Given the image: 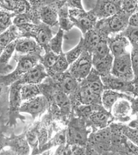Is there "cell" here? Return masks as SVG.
<instances>
[{
    "label": "cell",
    "instance_id": "cell-33",
    "mask_svg": "<svg viewBox=\"0 0 138 155\" xmlns=\"http://www.w3.org/2000/svg\"><path fill=\"white\" fill-rule=\"evenodd\" d=\"M59 17H60V24H61V28L63 30H68L71 29L73 26V23L69 21L68 19V13H67V8L66 6L62 7L58 11Z\"/></svg>",
    "mask_w": 138,
    "mask_h": 155
},
{
    "label": "cell",
    "instance_id": "cell-47",
    "mask_svg": "<svg viewBox=\"0 0 138 155\" xmlns=\"http://www.w3.org/2000/svg\"><path fill=\"white\" fill-rule=\"evenodd\" d=\"M7 140H8V138H6L3 134H0V153L3 149L7 147Z\"/></svg>",
    "mask_w": 138,
    "mask_h": 155
},
{
    "label": "cell",
    "instance_id": "cell-32",
    "mask_svg": "<svg viewBox=\"0 0 138 155\" xmlns=\"http://www.w3.org/2000/svg\"><path fill=\"white\" fill-rule=\"evenodd\" d=\"M15 17L14 13L5 10H0V34L5 32L11 26V18Z\"/></svg>",
    "mask_w": 138,
    "mask_h": 155
},
{
    "label": "cell",
    "instance_id": "cell-4",
    "mask_svg": "<svg viewBox=\"0 0 138 155\" xmlns=\"http://www.w3.org/2000/svg\"><path fill=\"white\" fill-rule=\"evenodd\" d=\"M93 69V55L86 50L74 62H72L69 67V73L75 78L78 81H82L88 76Z\"/></svg>",
    "mask_w": 138,
    "mask_h": 155
},
{
    "label": "cell",
    "instance_id": "cell-11",
    "mask_svg": "<svg viewBox=\"0 0 138 155\" xmlns=\"http://www.w3.org/2000/svg\"><path fill=\"white\" fill-rule=\"evenodd\" d=\"M48 76H49V73L47 72L44 66L42 63H38L37 65L32 67L29 71L24 73L17 81L21 84H39Z\"/></svg>",
    "mask_w": 138,
    "mask_h": 155
},
{
    "label": "cell",
    "instance_id": "cell-34",
    "mask_svg": "<svg viewBox=\"0 0 138 155\" xmlns=\"http://www.w3.org/2000/svg\"><path fill=\"white\" fill-rule=\"evenodd\" d=\"M55 101L62 110H68L70 106V101L66 93H64L61 90H58L55 93Z\"/></svg>",
    "mask_w": 138,
    "mask_h": 155
},
{
    "label": "cell",
    "instance_id": "cell-5",
    "mask_svg": "<svg viewBox=\"0 0 138 155\" xmlns=\"http://www.w3.org/2000/svg\"><path fill=\"white\" fill-rule=\"evenodd\" d=\"M110 73L123 80L131 81L134 79L135 75L133 72L130 52H128L123 55L114 57Z\"/></svg>",
    "mask_w": 138,
    "mask_h": 155
},
{
    "label": "cell",
    "instance_id": "cell-24",
    "mask_svg": "<svg viewBox=\"0 0 138 155\" xmlns=\"http://www.w3.org/2000/svg\"><path fill=\"white\" fill-rule=\"evenodd\" d=\"M61 84V91H62L66 95L72 94L75 92L79 88V81L75 78H73L69 73V72L66 73V76H63L60 81Z\"/></svg>",
    "mask_w": 138,
    "mask_h": 155
},
{
    "label": "cell",
    "instance_id": "cell-45",
    "mask_svg": "<svg viewBox=\"0 0 138 155\" xmlns=\"http://www.w3.org/2000/svg\"><path fill=\"white\" fill-rule=\"evenodd\" d=\"M129 26H130V27H138V11H136L130 16Z\"/></svg>",
    "mask_w": 138,
    "mask_h": 155
},
{
    "label": "cell",
    "instance_id": "cell-38",
    "mask_svg": "<svg viewBox=\"0 0 138 155\" xmlns=\"http://www.w3.org/2000/svg\"><path fill=\"white\" fill-rule=\"evenodd\" d=\"M121 6L123 12L127 13L129 15H131L137 10V0H123Z\"/></svg>",
    "mask_w": 138,
    "mask_h": 155
},
{
    "label": "cell",
    "instance_id": "cell-31",
    "mask_svg": "<svg viewBox=\"0 0 138 155\" xmlns=\"http://www.w3.org/2000/svg\"><path fill=\"white\" fill-rule=\"evenodd\" d=\"M45 50H46L45 55L41 58V61L40 62L44 66L47 72H48V71H49L50 69H51V67L54 66V64L55 63V61L57 60L59 54H56L52 50H50L49 48V47L47 48H45Z\"/></svg>",
    "mask_w": 138,
    "mask_h": 155
},
{
    "label": "cell",
    "instance_id": "cell-17",
    "mask_svg": "<svg viewBox=\"0 0 138 155\" xmlns=\"http://www.w3.org/2000/svg\"><path fill=\"white\" fill-rule=\"evenodd\" d=\"M129 14L125 12L117 13L112 17H110L107 21V26L110 32L117 33L120 32L123 29H125L129 25Z\"/></svg>",
    "mask_w": 138,
    "mask_h": 155
},
{
    "label": "cell",
    "instance_id": "cell-22",
    "mask_svg": "<svg viewBox=\"0 0 138 155\" xmlns=\"http://www.w3.org/2000/svg\"><path fill=\"white\" fill-rule=\"evenodd\" d=\"M19 34V29L16 25H11L5 32L0 34V54L8 45L17 40Z\"/></svg>",
    "mask_w": 138,
    "mask_h": 155
},
{
    "label": "cell",
    "instance_id": "cell-46",
    "mask_svg": "<svg viewBox=\"0 0 138 155\" xmlns=\"http://www.w3.org/2000/svg\"><path fill=\"white\" fill-rule=\"evenodd\" d=\"M67 2H68V5H70L72 8L84 11L81 0H67Z\"/></svg>",
    "mask_w": 138,
    "mask_h": 155
},
{
    "label": "cell",
    "instance_id": "cell-39",
    "mask_svg": "<svg viewBox=\"0 0 138 155\" xmlns=\"http://www.w3.org/2000/svg\"><path fill=\"white\" fill-rule=\"evenodd\" d=\"M130 59L135 75L134 79H138V46H132V49L130 52Z\"/></svg>",
    "mask_w": 138,
    "mask_h": 155
},
{
    "label": "cell",
    "instance_id": "cell-15",
    "mask_svg": "<svg viewBox=\"0 0 138 155\" xmlns=\"http://www.w3.org/2000/svg\"><path fill=\"white\" fill-rule=\"evenodd\" d=\"M80 82L85 84L96 96L101 97V95L105 90V87H104V84L102 82L100 74L93 67L88 74V76Z\"/></svg>",
    "mask_w": 138,
    "mask_h": 155
},
{
    "label": "cell",
    "instance_id": "cell-30",
    "mask_svg": "<svg viewBox=\"0 0 138 155\" xmlns=\"http://www.w3.org/2000/svg\"><path fill=\"white\" fill-rule=\"evenodd\" d=\"M86 50V47H85V44H84V40L82 38L80 40L79 43L74 48H72V50L68 51L67 53L65 54L68 63L71 65L72 62L76 61L78 58L82 54L83 52H85Z\"/></svg>",
    "mask_w": 138,
    "mask_h": 155
},
{
    "label": "cell",
    "instance_id": "cell-26",
    "mask_svg": "<svg viewBox=\"0 0 138 155\" xmlns=\"http://www.w3.org/2000/svg\"><path fill=\"white\" fill-rule=\"evenodd\" d=\"M20 94L22 101L31 99L41 94V91L38 84H23L21 85L20 89Z\"/></svg>",
    "mask_w": 138,
    "mask_h": 155
},
{
    "label": "cell",
    "instance_id": "cell-40",
    "mask_svg": "<svg viewBox=\"0 0 138 155\" xmlns=\"http://www.w3.org/2000/svg\"><path fill=\"white\" fill-rule=\"evenodd\" d=\"M132 46H138V27H130L128 28L123 34Z\"/></svg>",
    "mask_w": 138,
    "mask_h": 155
},
{
    "label": "cell",
    "instance_id": "cell-8",
    "mask_svg": "<svg viewBox=\"0 0 138 155\" xmlns=\"http://www.w3.org/2000/svg\"><path fill=\"white\" fill-rule=\"evenodd\" d=\"M70 17L73 22H75V24L83 34L91 30L97 20V16L94 14L93 11L86 13L84 11L79 10L76 12V9L70 11Z\"/></svg>",
    "mask_w": 138,
    "mask_h": 155
},
{
    "label": "cell",
    "instance_id": "cell-23",
    "mask_svg": "<svg viewBox=\"0 0 138 155\" xmlns=\"http://www.w3.org/2000/svg\"><path fill=\"white\" fill-rule=\"evenodd\" d=\"M40 17L43 23L49 26H54L58 22V11L55 5H48L42 8Z\"/></svg>",
    "mask_w": 138,
    "mask_h": 155
},
{
    "label": "cell",
    "instance_id": "cell-43",
    "mask_svg": "<svg viewBox=\"0 0 138 155\" xmlns=\"http://www.w3.org/2000/svg\"><path fill=\"white\" fill-rule=\"evenodd\" d=\"M55 154H72L71 146L68 144H63L58 147V148L55 151Z\"/></svg>",
    "mask_w": 138,
    "mask_h": 155
},
{
    "label": "cell",
    "instance_id": "cell-42",
    "mask_svg": "<svg viewBox=\"0 0 138 155\" xmlns=\"http://www.w3.org/2000/svg\"><path fill=\"white\" fill-rule=\"evenodd\" d=\"M17 0H0V7L4 10L14 12L17 7Z\"/></svg>",
    "mask_w": 138,
    "mask_h": 155
},
{
    "label": "cell",
    "instance_id": "cell-14",
    "mask_svg": "<svg viewBox=\"0 0 138 155\" xmlns=\"http://www.w3.org/2000/svg\"><path fill=\"white\" fill-rule=\"evenodd\" d=\"M90 123L97 129H101L108 127L113 120L110 112L107 111L104 107L95 110L88 117Z\"/></svg>",
    "mask_w": 138,
    "mask_h": 155
},
{
    "label": "cell",
    "instance_id": "cell-9",
    "mask_svg": "<svg viewBox=\"0 0 138 155\" xmlns=\"http://www.w3.org/2000/svg\"><path fill=\"white\" fill-rule=\"evenodd\" d=\"M130 99L131 98L123 97L117 100L113 104L110 110V114L113 117V120H116L122 123L130 121V116H132Z\"/></svg>",
    "mask_w": 138,
    "mask_h": 155
},
{
    "label": "cell",
    "instance_id": "cell-27",
    "mask_svg": "<svg viewBox=\"0 0 138 155\" xmlns=\"http://www.w3.org/2000/svg\"><path fill=\"white\" fill-rule=\"evenodd\" d=\"M64 32L63 29L60 28L55 37H52L49 43V48L52 50L56 54H60L62 52V43H63Z\"/></svg>",
    "mask_w": 138,
    "mask_h": 155
},
{
    "label": "cell",
    "instance_id": "cell-7",
    "mask_svg": "<svg viewBox=\"0 0 138 155\" xmlns=\"http://www.w3.org/2000/svg\"><path fill=\"white\" fill-rule=\"evenodd\" d=\"M49 101L44 96L39 95L31 99L23 101L20 107V113H28L31 115L34 119L41 116L47 110Z\"/></svg>",
    "mask_w": 138,
    "mask_h": 155
},
{
    "label": "cell",
    "instance_id": "cell-12",
    "mask_svg": "<svg viewBox=\"0 0 138 155\" xmlns=\"http://www.w3.org/2000/svg\"><path fill=\"white\" fill-rule=\"evenodd\" d=\"M42 47L35 39L22 37L17 39L16 43V52L21 54H40Z\"/></svg>",
    "mask_w": 138,
    "mask_h": 155
},
{
    "label": "cell",
    "instance_id": "cell-6",
    "mask_svg": "<svg viewBox=\"0 0 138 155\" xmlns=\"http://www.w3.org/2000/svg\"><path fill=\"white\" fill-rule=\"evenodd\" d=\"M21 84L18 81H15L11 84L10 89V95H9V123L10 125H14L16 123L17 119L19 117L20 113V107L22 103L20 89Z\"/></svg>",
    "mask_w": 138,
    "mask_h": 155
},
{
    "label": "cell",
    "instance_id": "cell-37",
    "mask_svg": "<svg viewBox=\"0 0 138 155\" xmlns=\"http://www.w3.org/2000/svg\"><path fill=\"white\" fill-rule=\"evenodd\" d=\"M123 134L129 140H130L132 142L138 146V127H131V126L123 125Z\"/></svg>",
    "mask_w": 138,
    "mask_h": 155
},
{
    "label": "cell",
    "instance_id": "cell-2",
    "mask_svg": "<svg viewBox=\"0 0 138 155\" xmlns=\"http://www.w3.org/2000/svg\"><path fill=\"white\" fill-rule=\"evenodd\" d=\"M91 131L82 119L72 120L66 130V143L69 145L86 146Z\"/></svg>",
    "mask_w": 138,
    "mask_h": 155
},
{
    "label": "cell",
    "instance_id": "cell-48",
    "mask_svg": "<svg viewBox=\"0 0 138 155\" xmlns=\"http://www.w3.org/2000/svg\"><path fill=\"white\" fill-rule=\"evenodd\" d=\"M0 93H1V89H0Z\"/></svg>",
    "mask_w": 138,
    "mask_h": 155
},
{
    "label": "cell",
    "instance_id": "cell-49",
    "mask_svg": "<svg viewBox=\"0 0 138 155\" xmlns=\"http://www.w3.org/2000/svg\"><path fill=\"white\" fill-rule=\"evenodd\" d=\"M137 3H138V0H137Z\"/></svg>",
    "mask_w": 138,
    "mask_h": 155
},
{
    "label": "cell",
    "instance_id": "cell-18",
    "mask_svg": "<svg viewBox=\"0 0 138 155\" xmlns=\"http://www.w3.org/2000/svg\"><path fill=\"white\" fill-rule=\"evenodd\" d=\"M123 97L131 98V97H130L126 93L110 90V89H105L101 95V104L106 110L110 112V110H111L113 104L117 100L123 98Z\"/></svg>",
    "mask_w": 138,
    "mask_h": 155
},
{
    "label": "cell",
    "instance_id": "cell-41",
    "mask_svg": "<svg viewBox=\"0 0 138 155\" xmlns=\"http://www.w3.org/2000/svg\"><path fill=\"white\" fill-rule=\"evenodd\" d=\"M29 10H30V5L27 0H17V7L13 13L15 14V16L27 14Z\"/></svg>",
    "mask_w": 138,
    "mask_h": 155
},
{
    "label": "cell",
    "instance_id": "cell-13",
    "mask_svg": "<svg viewBox=\"0 0 138 155\" xmlns=\"http://www.w3.org/2000/svg\"><path fill=\"white\" fill-rule=\"evenodd\" d=\"M7 147L11 148L13 154H29L30 147L28 142L25 134L21 135H12L11 138H8Z\"/></svg>",
    "mask_w": 138,
    "mask_h": 155
},
{
    "label": "cell",
    "instance_id": "cell-35",
    "mask_svg": "<svg viewBox=\"0 0 138 155\" xmlns=\"http://www.w3.org/2000/svg\"><path fill=\"white\" fill-rule=\"evenodd\" d=\"M66 130H62L61 132L57 133L55 134V136L54 138L50 140L49 142L48 143L46 146L45 149L50 148L52 147H59L61 145L66 144Z\"/></svg>",
    "mask_w": 138,
    "mask_h": 155
},
{
    "label": "cell",
    "instance_id": "cell-16",
    "mask_svg": "<svg viewBox=\"0 0 138 155\" xmlns=\"http://www.w3.org/2000/svg\"><path fill=\"white\" fill-rule=\"evenodd\" d=\"M110 54L113 57L123 55L128 53V47L130 46V41L124 35H117L114 38L108 41Z\"/></svg>",
    "mask_w": 138,
    "mask_h": 155
},
{
    "label": "cell",
    "instance_id": "cell-44",
    "mask_svg": "<svg viewBox=\"0 0 138 155\" xmlns=\"http://www.w3.org/2000/svg\"><path fill=\"white\" fill-rule=\"evenodd\" d=\"M130 104H131V115L132 116L138 115V96H135L131 97Z\"/></svg>",
    "mask_w": 138,
    "mask_h": 155
},
{
    "label": "cell",
    "instance_id": "cell-29",
    "mask_svg": "<svg viewBox=\"0 0 138 155\" xmlns=\"http://www.w3.org/2000/svg\"><path fill=\"white\" fill-rule=\"evenodd\" d=\"M85 35H86V37L83 40H84V44L86 47V49L89 51L90 53H92L95 46L98 44L101 40L100 35L93 30H89L88 32H86Z\"/></svg>",
    "mask_w": 138,
    "mask_h": 155
},
{
    "label": "cell",
    "instance_id": "cell-25",
    "mask_svg": "<svg viewBox=\"0 0 138 155\" xmlns=\"http://www.w3.org/2000/svg\"><path fill=\"white\" fill-rule=\"evenodd\" d=\"M69 65L70 64L68 63V61L66 60L65 53L61 52V54L58 55V58L54 64V66L51 67L49 71H48V73H49V75H52V76L62 74L68 69Z\"/></svg>",
    "mask_w": 138,
    "mask_h": 155
},
{
    "label": "cell",
    "instance_id": "cell-36",
    "mask_svg": "<svg viewBox=\"0 0 138 155\" xmlns=\"http://www.w3.org/2000/svg\"><path fill=\"white\" fill-rule=\"evenodd\" d=\"M38 131H39V122L35 123V126H34L29 131H28L26 138L29 146L33 147V151L36 147L38 144Z\"/></svg>",
    "mask_w": 138,
    "mask_h": 155
},
{
    "label": "cell",
    "instance_id": "cell-1",
    "mask_svg": "<svg viewBox=\"0 0 138 155\" xmlns=\"http://www.w3.org/2000/svg\"><path fill=\"white\" fill-rule=\"evenodd\" d=\"M111 131L110 126L91 132L86 146V154H110Z\"/></svg>",
    "mask_w": 138,
    "mask_h": 155
},
{
    "label": "cell",
    "instance_id": "cell-20",
    "mask_svg": "<svg viewBox=\"0 0 138 155\" xmlns=\"http://www.w3.org/2000/svg\"><path fill=\"white\" fill-rule=\"evenodd\" d=\"M114 57L111 54H109L108 55L102 58L93 59V67L99 73L100 76H104L110 73Z\"/></svg>",
    "mask_w": 138,
    "mask_h": 155
},
{
    "label": "cell",
    "instance_id": "cell-10",
    "mask_svg": "<svg viewBox=\"0 0 138 155\" xmlns=\"http://www.w3.org/2000/svg\"><path fill=\"white\" fill-rule=\"evenodd\" d=\"M105 89H110L123 93H132L133 81H127L112 75L111 73L101 76Z\"/></svg>",
    "mask_w": 138,
    "mask_h": 155
},
{
    "label": "cell",
    "instance_id": "cell-21",
    "mask_svg": "<svg viewBox=\"0 0 138 155\" xmlns=\"http://www.w3.org/2000/svg\"><path fill=\"white\" fill-rule=\"evenodd\" d=\"M16 43H17V40L10 43L1 53V54H0V73L8 72V70L11 69V67L9 65V61L12 57L13 53L16 51Z\"/></svg>",
    "mask_w": 138,
    "mask_h": 155
},
{
    "label": "cell",
    "instance_id": "cell-28",
    "mask_svg": "<svg viewBox=\"0 0 138 155\" xmlns=\"http://www.w3.org/2000/svg\"><path fill=\"white\" fill-rule=\"evenodd\" d=\"M92 55L93 59H97V58H102L105 56L108 55L110 54V48H109V43L107 41L101 39L99 42L95 46L93 51H92Z\"/></svg>",
    "mask_w": 138,
    "mask_h": 155
},
{
    "label": "cell",
    "instance_id": "cell-19",
    "mask_svg": "<svg viewBox=\"0 0 138 155\" xmlns=\"http://www.w3.org/2000/svg\"><path fill=\"white\" fill-rule=\"evenodd\" d=\"M117 5L110 0H99L97 6L93 11L97 17H110L117 12Z\"/></svg>",
    "mask_w": 138,
    "mask_h": 155
},
{
    "label": "cell",
    "instance_id": "cell-3",
    "mask_svg": "<svg viewBox=\"0 0 138 155\" xmlns=\"http://www.w3.org/2000/svg\"><path fill=\"white\" fill-rule=\"evenodd\" d=\"M40 54H22L20 55L17 61V66L16 70L7 77L4 78L5 83H14L22 77L24 73L29 71L32 67L37 65L41 61Z\"/></svg>",
    "mask_w": 138,
    "mask_h": 155
}]
</instances>
